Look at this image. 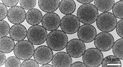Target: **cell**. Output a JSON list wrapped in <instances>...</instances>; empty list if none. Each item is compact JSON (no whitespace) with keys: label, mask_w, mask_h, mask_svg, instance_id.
<instances>
[{"label":"cell","mask_w":123,"mask_h":67,"mask_svg":"<svg viewBox=\"0 0 123 67\" xmlns=\"http://www.w3.org/2000/svg\"><path fill=\"white\" fill-rule=\"evenodd\" d=\"M46 41L47 46L51 50L59 51L64 49L67 46L68 38L64 32L56 30L49 33Z\"/></svg>","instance_id":"6da1fadb"},{"label":"cell","mask_w":123,"mask_h":67,"mask_svg":"<svg viewBox=\"0 0 123 67\" xmlns=\"http://www.w3.org/2000/svg\"><path fill=\"white\" fill-rule=\"evenodd\" d=\"M99 12L94 5L89 4L81 5L78 9L77 16L78 19L83 24H90L96 20Z\"/></svg>","instance_id":"7a4b0ae2"},{"label":"cell","mask_w":123,"mask_h":67,"mask_svg":"<svg viewBox=\"0 0 123 67\" xmlns=\"http://www.w3.org/2000/svg\"><path fill=\"white\" fill-rule=\"evenodd\" d=\"M96 25L101 31L105 32L112 31L117 23V18L110 12H104L100 14L96 20Z\"/></svg>","instance_id":"3957f363"},{"label":"cell","mask_w":123,"mask_h":67,"mask_svg":"<svg viewBox=\"0 0 123 67\" xmlns=\"http://www.w3.org/2000/svg\"><path fill=\"white\" fill-rule=\"evenodd\" d=\"M35 51L32 43L26 40H23L17 43L14 47V53L20 60H25L32 57Z\"/></svg>","instance_id":"277c9868"},{"label":"cell","mask_w":123,"mask_h":67,"mask_svg":"<svg viewBox=\"0 0 123 67\" xmlns=\"http://www.w3.org/2000/svg\"><path fill=\"white\" fill-rule=\"evenodd\" d=\"M47 32L43 26L36 25L31 27L28 29L27 39L30 42L35 45L42 44L47 39Z\"/></svg>","instance_id":"5b68a950"},{"label":"cell","mask_w":123,"mask_h":67,"mask_svg":"<svg viewBox=\"0 0 123 67\" xmlns=\"http://www.w3.org/2000/svg\"><path fill=\"white\" fill-rule=\"evenodd\" d=\"M83 55V61L88 67H98L102 64L104 59L103 53L97 48H89Z\"/></svg>","instance_id":"8992f818"},{"label":"cell","mask_w":123,"mask_h":67,"mask_svg":"<svg viewBox=\"0 0 123 67\" xmlns=\"http://www.w3.org/2000/svg\"><path fill=\"white\" fill-rule=\"evenodd\" d=\"M80 24L77 17L74 15H68L64 16L61 20L60 26L64 33L68 34H72L77 32Z\"/></svg>","instance_id":"52a82bcc"},{"label":"cell","mask_w":123,"mask_h":67,"mask_svg":"<svg viewBox=\"0 0 123 67\" xmlns=\"http://www.w3.org/2000/svg\"><path fill=\"white\" fill-rule=\"evenodd\" d=\"M114 40L112 35L109 33L102 32L98 34L94 39L95 47L100 51L106 52L112 48Z\"/></svg>","instance_id":"ba28073f"},{"label":"cell","mask_w":123,"mask_h":67,"mask_svg":"<svg viewBox=\"0 0 123 67\" xmlns=\"http://www.w3.org/2000/svg\"><path fill=\"white\" fill-rule=\"evenodd\" d=\"M66 51L72 57L77 58L82 56L86 51V46L83 42L78 39L70 40L67 43Z\"/></svg>","instance_id":"9c48e42d"},{"label":"cell","mask_w":123,"mask_h":67,"mask_svg":"<svg viewBox=\"0 0 123 67\" xmlns=\"http://www.w3.org/2000/svg\"><path fill=\"white\" fill-rule=\"evenodd\" d=\"M34 59L37 62L41 65L48 64L52 61L53 53L52 50L47 46H40L34 51Z\"/></svg>","instance_id":"30bf717a"},{"label":"cell","mask_w":123,"mask_h":67,"mask_svg":"<svg viewBox=\"0 0 123 67\" xmlns=\"http://www.w3.org/2000/svg\"><path fill=\"white\" fill-rule=\"evenodd\" d=\"M97 31L93 26L89 24L82 25L78 30L77 36L80 40L86 43H90L94 39Z\"/></svg>","instance_id":"8fae6325"},{"label":"cell","mask_w":123,"mask_h":67,"mask_svg":"<svg viewBox=\"0 0 123 67\" xmlns=\"http://www.w3.org/2000/svg\"><path fill=\"white\" fill-rule=\"evenodd\" d=\"M61 19L59 16L54 12L46 14L43 18L42 26L48 31H51L58 29L60 25Z\"/></svg>","instance_id":"7c38bea8"},{"label":"cell","mask_w":123,"mask_h":67,"mask_svg":"<svg viewBox=\"0 0 123 67\" xmlns=\"http://www.w3.org/2000/svg\"><path fill=\"white\" fill-rule=\"evenodd\" d=\"M26 13L20 6H15L10 9L7 17L9 21L13 24H19L24 22L25 19Z\"/></svg>","instance_id":"4fadbf2b"},{"label":"cell","mask_w":123,"mask_h":67,"mask_svg":"<svg viewBox=\"0 0 123 67\" xmlns=\"http://www.w3.org/2000/svg\"><path fill=\"white\" fill-rule=\"evenodd\" d=\"M52 64L54 67H71L72 64V60L67 53L60 52L53 56Z\"/></svg>","instance_id":"5bb4252c"},{"label":"cell","mask_w":123,"mask_h":67,"mask_svg":"<svg viewBox=\"0 0 123 67\" xmlns=\"http://www.w3.org/2000/svg\"><path fill=\"white\" fill-rule=\"evenodd\" d=\"M27 34L26 28L22 24H15L11 27L10 30V37L13 40L16 41L24 40L26 37Z\"/></svg>","instance_id":"9a60e30c"},{"label":"cell","mask_w":123,"mask_h":67,"mask_svg":"<svg viewBox=\"0 0 123 67\" xmlns=\"http://www.w3.org/2000/svg\"><path fill=\"white\" fill-rule=\"evenodd\" d=\"M43 15L39 10L35 9L28 11L26 14V21L29 24L36 25L42 21Z\"/></svg>","instance_id":"2e32d148"},{"label":"cell","mask_w":123,"mask_h":67,"mask_svg":"<svg viewBox=\"0 0 123 67\" xmlns=\"http://www.w3.org/2000/svg\"><path fill=\"white\" fill-rule=\"evenodd\" d=\"M60 0H39V7L44 12L50 13L57 10L59 6Z\"/></svg>","instance_id":"e0dca14e"},{"label":"cell","mask_w":123,"mask_h":67,"mask_svg":"<svg viewBox=\"0 0 123 67\" xmlns=\"http://www.w3.org/2000/svg\"><path fill=\"white\" fill-rule=\"evenodd\" d=\"M0 51L5 53L11 52L14 50L15 43L13 40L9 37H5L0 39Z\"/></svg>","instance_id":"ac0fdd59"},{"label":"cell","mask_w":123,"mask_h":67,"mask_svg":"<svg viewBox=\"0 0 123 67\" xmlns=\"http://www.w3.org/2000/svg\"><path fill=\"white\" fill-rule=\"evenodd\" d=\"M76 8V4L74 0H62L60 2V10L65 15L72 14L75 11Z\"/></svg>","instance_id":"d6986e66"},{"label":"cell","mask_w":123,"mask_h":67,"mask_svg":"<svg viewBox=\"0 0 123 67\" xmlns=\"http://www.w3.org/2000/svg\"><path fill=\"white\" fill-rule=\"evenodd\" d=\"M94 4L97 9L101 12H107L111 10L113 6L115 1L94 0Z\"/></svg>","instance_id":"ffe728a7"},{"label":"cell","mask_w":123,"mask_h":67,"mask_svg":"<svg viewBox=\"0 0 123 67\" xmlns=\"http://www.w3.org/2000/svg\"><path fill=\"white\" fill-rule=\"evenodd\" d=\"M102 63L103 67H121L120 60L117 57L113 55L106 57L103 59Z\"/></svg>","instance_id":"44dd1931"},{"label":"cell","mask_w":123,"mask_h":67,"mask_svg":"<svg viewBox=\"0 0 123 67\" xmlns=\"http://www.w3.org/2000/svg\"><path fill=\"white\" fill-rule=\"evenodd\" d=\"M114 55L119 59L123 60V39L121 38L114 43L112 47Z\"/></svg>","instance_id":"7402d4cb"},{"label":"cell","mask_w":123,"mask_h":67,"mask_svg":"<svg viewBox=\"0 0 123 67\" xmlns=\"http://www.w3.org/2000/svg\"><path fill=\"white\" fill-rule=\"evenodd\" d=\"M123 1H118L114 4L112 8L113 14L116 18L121 19L123 18Z\"/></svg>","instance_id":"603a6c76"},{"label":"cell","mask_w":123,"mask_h":67,"mask_svg":"<svg viewBox=\"0 0 123 67\" xmlns=\"http://www.w3.org/2000/svg\"><path fill=\"white\" fill-rule=\"evenodd\" d=\"M21 62L17 57L11 56L9 57L6 60L5 63L6 67H21Z\"/></svg>","instance_id":"cb8c5ba5"},{"label":"cell","mask_w":123,"mask_h":67,"mask_svg":"<svg viewBox=\"0 0 123 67\" xmlns=\"http://www.w3.org/2000/svg\"><path fill=\"white\" fill-rule=\"evenodd\" d=\"M37 1L35 0H20L19 4L23 9L29 10L32 9L36 6Z\"/></svg>","instance_id":"d4e9b609"},{"label":"cell","mask_w":123,"mask_h":67,"mask_svg":"<svg viewBox=\"0 0 123 67\" xmlns=\"http://www.w3.org/2000/svg\"><path fill=\"white\" fill-rule=\"evenodd\" d=\"M10 30L9 25L6 22L3 20L0 21L1 38L7 36L10 32Z\"/></svg>","instance_id":"484cf974"},{"label":"cell","mask_w":123,"mask_h":67,"mask_svg":"<svg viewBox=\"0 0 123 67\" xmlns=\"http://www.w3.org/2000/svg\"><path fill=\"white\" fill-rule=\"evenodd\" d=\"M21 67H39L36 61L32 59H28L23 61Z\"/></svg>","instance_id":"4316f807"},{"label":"cell","mask_w":123,"mask_h":67,"mask_svg":"<svg viewBox=\"0 0 123 67\" xmlns=\"http://www.w3.org/2000/svg\"><path fill=\"white\" fill-rule=\"evenodd\" d=\"M123 19H122L119 21L116 25V31L117 34L120 37H123Z\"/></svg>","instance_id":"83f0119b"},{"label":"cell","mask_w":123,"mask_h":67,"mask_svg":"<svg viewBox=\"0 0 123 67\" xmlns=\"http://www.w3.org/2000/svg\"><path fill=\"white\" fill-rule=\"evenodd\" d=\"M0 20H2L5 18L7 16L8 10L7 8L5 6L2 4L0 3Z\"/></svg>","instance_id":"f1b7e54d"},{"label":"cell","mask_w":123,"mask_h":67,"mask_svg":"<svg viewBox=\"0 0 123 67\" xmlns=\"http://www.w3.org/2000/svg\"><path fill=\"white\" fill-rule=\"evenodd\" d=\"M19 0H2V2L5 6L9 7H12L17 5Z\"/></svg>","instance_id":"f546056e"},{"label":"cell","mask_w":123,"mask_h":67,"mask_svg":"<svg viewBox=\"0 0 123 67\" xmlns=\"http://www.w3.org/2000/svg\"><path fill=\"white\" fill-rule=\"evenodd\" d=\"M6 61V57L4 53L0 51V67L2 66L5 63Z\"/></svg>","instance_id":"4dcf8cb0"},{"label":"cell","mask_w":123,"mask_h":67,"mask_svg":"<svg viewBox=\"0 0 123 67\" xmlns=\"http://www.w3.org/2000/svg\"><path fill=\"white\" fill-rule=\"evenodd\" d=\"M71 67H86L87 66L84 63L81 62H76L73 63Z\"/></svg>","instance_id":"1f68e13d"},{"label":"cell","mask_w":123,"mask_h":67,"mask_svg":"<svg viewBox=\"0 0 123 67\" xmlns=\"http://www.w3.org/2000/svg\"><path fill=\"white\" fill-rule=\"evenodd\" d=\"M93 1V0H77L78 2L82 4H89V3L92 2Z\"/></svg>","instance_id":"d6a6232c"},{"label":"cell","mask_w":123,"mask_h":67,"mask_svg":"<svg viewBox=\"0 0 123 67\" xmlns=\"http://www.w3.org/2000/svg\"><path fill=\"white\" fill-rule=\"evenodd\" d=\"M53 67V65H51L50 64H44L42 66H41V67Z\"/></svg>","instance_id":"836d02e7"}]
</instances>
